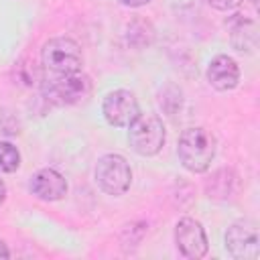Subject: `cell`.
<instances>
[{
  "label": "cell",
  "instance_id": "6da1fadb",
  "mask_svg": "<svg viewBox=\"0 0 260 260\" xmlns=\"http://www.w3.org/2000/svg\"><path fill=\"white\" fill-rule=\"evenodd\" d=\"M215 136L203 128V126H193L183 130L177 146V154L181 165L191 171V173H203L209 169L213 156H215Z\"/></svg>",
  "mask_w": 260,
  "mask_h": 260
},
{
  "label": "cell",
  "instance_id": "ba28073f",
  "mask_svg": "<svg viewBox=\"0 0 260 260\" xmlns=\"http://www.w3.org/2000/svg\"><path fill=\"white\" fill-rule=\"evenodd\" d=\"M102 112H104V118L112 126H128L140 110H138V102L132 91L114 89L104 98Z\"/></svg>",
  "mask_w": 260,
  "mask_h": 260
},
{
  "label": "cell",
  "instance_id": "5b68a950",
  "mask_svg": "<svg viewBox=\"0 0 260 260\" xmlns=\"http://www.w3.org/2000/svg\"><path fill=\"white\" fill-rule=\"evenodd\" d=\"M95 183L108 195H124L132 183V169L120 154H104L95 165Z\"/></svg>",
  "mask_w": 260,
  "mask_h": 260
},
{
  "label": "cell",
  "instance_id": "5bb4252c",
  "mask_svg": "<svg viewBox=\"0 0 260 260\" xmlns=\"http://www.w3.org/2000/svg\"><path fill=\"white\" fill-rule=\"evenodd\" d=\"M213 8H217V10H232V8H236V6H240L244 0H207Z\"/></svg>",
  "mask_w": 260,
  "mask_h": 260
},
{
  "label": "cell",
  "instance_id": "7c38bea8",
  "mask_svg": "<svg viewBox=\"0 0 260 260\" xmlns=\"http://www.w3.org/2000/svg\"><path fill=\"white\" fill-rule=\"evenodd\" d=\"M16 77H18V81L20 83H24V85H28V87H32V85H37L39 81H43V77H41V73H39V69L35 67V63H20V65H16Z\"/></svg>",
  "mask_w": 260,
  "mask_h": 260
},
{
  "label": "cell",
  "instance_id": "9c48e42d",
  "mask_svg": "<svg viewBox=\"0 0 260 260\" xmlns=\"http://www.w3.org/2000/svg\"><path fill=\"white\" fill-rule=\"evenodd\" d=\"M30 191L43 201H59L67 193V181L55 169H41L30 179Z\"/></svg>",
  "mask_w": 260,
  "mask_h": 260
},
{
  "label": "cell",
  "instance_id": "277c9868",
  "mask_svg": "<svg viewBox=\"0 0 260 260\" xmlns=\"http://www.w3.org/2000/svg\"><path fill=\"white\" fill-rule=\"evenodd\" d=\"M93 91L91 79L83 73L63 75L53 81H43V95L55 106H77L89 100Z\"/></svg>",
  "mask_w": 260,
  "mask_h": 260
},
{
  "label": "cell",
  "instance_id": "3957f363",
  "mask_svg": "<svg viewBox=\"0 0 260 260\" xmlns=\"http://www.w3.org/2000/svg\"><path fill=\"white\" fill-rule=\"evenodd\" d=\"M128 142L132 150L140 156H152L156 154L165 144V126L162 120L152 114H136V118L128 124Z\"/></svg>",
  "mask_w": 260,
  "mask_h": 260
},
{
  "label": "cell",
  "instance_id": "e0dca14e",
  "mask_svg": "<svg viewBox=\"0 0 260 260\" xmlns=\"http://www.w3.org/2000/svg\"><path fill=\"white\" fill-rule=\"evenodd\" d=\"M4 199H6V185H4V181L0 179V205L4 203Z\"/></svg>",
  "mask_w": 260,
  "mask_h": 260
},
{
  "label": "cell",
  "instance_id": "7a4b0ae2",
  "mask_svg": "<svg viewBox=\"0 0 260 260\" xmlns=\"http://www.w3.org/2000/svg\"><path fill=\"white\" fill-rule=\"evenodd\" d=\"M41 61H43V67L47 71L63 77V75H71V73L81 71L83 55H81L79 45L73 39L55 37V39H49L43 45Z\"/></svg>",
  "mask_w": 260,
  "mask_h": 260
},
{
  "label": "cell",
  "instance_id": "4fadbf2b",
  "mask_svg": "<svg viewBox=\"0 0 260 260\" xmlns=\"http://www.w3.org/2000/svg\"><path fill=\"white\" fill-rule=\"evenodd\" d=\"M0 132H4L8 136H16L20 132L18 118L12 112H8V110H2L0 112Z\"/></svg>",
  "mask_w": 260,
  "mask_h": 260
},
{
  "label": "cell",
  "instance_id": "52a82bcc",
  "mask_svg": "<svg viewBox=\"0 0 260 260\" xmlns=\"http://www.w3.org/2000/svg\"><path fill=\"white\" fill-rule=\"evenodd\" d=\"M175 244L185 258H203L207 254V236L203 225L193 217H183L175 225Z\"/></svg>",
  "mask_w": 260,
  "mask_h": 260
},
{
  "label": "cell",
  "instance_id": "8fae6325",
  "mask_svg": "<svg viewBox=\"0 0 260 260\" xmlns=\"http://www.w3.org/2000/svg\"><path fill=\"white\" fill-rule=\"evenodd\" d=\"M20 167V152L10 142H0V171L14 173Z\"/></svg>",
  "mask_w": 260,
  "mask_h": 260
},
{
  "label": "cell",
  "instance_id": "8992f818",
  "mask_svg": "<svg viewBox=\"0 0 260 260\" xmlns=\"http://www.w3.org/2000/svg\"><path fill=\"white\" fill-rule=\"evenodd\" d=\"M225 248L236 260H256L260 254V234L256 221H234L225 232Z\"/></svg>",
  "mask_w": 260,
  "mask_h": 260
},
{
  "label": "cell",
  "instance_id": "2e32d148",
  "mask_svg": "<svg viewBox=\"0 0 260 260\" xmlns=\"http://www.w3.org/2000/svg\"><path fill=\"white\" fill-rule=\"evenodd\" d=\"M10 256V252H8V246L0 240V258H8Z\"/></svg>",
  "mask_w": 260,
  "mask_h": 260
},
{
  "label": "cell",
  "instance_id": "9a60e30c",
  "mask_svg": "<svg viewBox=\"0 0 260 260\" xmlns=\"http://www.w3.org/2000/svg\"><path fill=\"white\" fill-rule=\"evenodd\" d=\"M120 4H124V6H130V8H138V6H144V4H148L150 0H118Z\"/></svg>",
  "mask_w": 260,
  "mask_h": 260
},
{
  "label": "cell",
  "instance_id": "30bf717a",
  "mask_svg": "<svg viewBox=\"0 0 260 260\" xmlns=\"http://www.w3.org/2000/svg\"><path fill=\"white\" fill-rule=\"evenodd\" d=\"M207 81L219 91H230L240 81V67L228 55H215L207 65Z\"/></svg>",
  "mask_w": 260,
  "mask_h": 260
}]
</instances>
